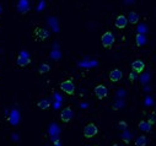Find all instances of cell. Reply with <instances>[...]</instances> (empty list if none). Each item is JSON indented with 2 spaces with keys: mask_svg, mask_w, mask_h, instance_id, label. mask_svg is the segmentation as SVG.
I'll return each instance as SVG.
<instances>
[{
  "mask_svg": "<svg viewBox=\"0 0 156 146\" xmlns=\"http://www.w3.org/2000/svg\"><path fill=\"white\" fill-rule=\"evenodd\" d=\"M97 131H98L97 127H96L95 124L90 123V124L85 125V128H84V136H85L86 139H91V137H94V136L97 134Z\"/></svg>",
  "mask_w": 156,
  "mask_h": 146,
  "instance_id": "cell-1",
  "label": "cell"
},
{
  "mask_svg": "<svg viewBox=\"0 0 156 146\" xmlns=\"http://www.w3.org/2000/svg\"><path fill=\"white\" fill-rule=\"evenodd\" d=\"M119 127L122 129H127V123L126 122H119Z\"/></svg>",
  "mask_w": 156,
  "mask_h": 146,
  "instance_id": "cell-23",
  "label": "cell"
},
{
  "mask_svg": "<svg viewBox=\"0 0 156 146\" xmlns=\"http://www.w3.org/2000/svg\"><path fill=\"white\" fill-rule=\"evenodd\" d=\"M136 46H144L146 43V37H145V34H141V33H138L136 34Z\"/></svg>",
  "mask_w": 156,
  "mask_h": 146,
  "instance_id": "cell-13",
  "label": "cell"
},
{
  "mask_svg": "<svg viewBox=\"0 0 156 146\" xmlns=\"http://www.w3.org/2000/svg\"><path fill=\"white\" fill-rule=\"evenodd\" d=\"M146 144H147V139L145 136H139L135 140V145L136 146H146Z\"/></svg>",
  "mask_w": 156,
  "mask_h": 146,
  "instance_id": "cell-15",
  "label": "cell"
},
{
  "mask_svg": "<svg viewBox=\"0 0 156 146\" xmlns=\"http://www.w3.org/2000/svg\"><path fill=\"white\" fill-rule=\"evenodd\" d=\"M122 104H123L122 102H117V103H114L113 108H114V109H118V108H121V107H122Z\"/></svg>",
  "mask_w": 156,
  "mask_h": 146,
  "instance_id": "cell-22",
  "label": "cell"
},
{
  "mask_svg": "<svg viewBox=\"0 0 156 146\" xmlns=\"http://www.w3.org/2000/svg\"><path fill=\"white\" fill-rule=\"evenodd\" d=\"M17 9L20 12L25 14L30 10V3L28 0H19V4H17Z\"/></svg>",
  "mask_w": 156,
  "mask_h": 146,
  "instance_id": "cell-9",
  "label": "cell"
},
{
  "mask_svg": "<svg viewBox=\"0 0 156 146\" xmlns=\"http://www.w3.org/2000/svg\"><path fill=\"white\" fill-rule=\"evenodd\" d=\"M49 65L48 64H41L40 65V69H38V71L41 72V74H44V72H48L49 71Z\"/></svg>",
  "mask_w": 156,
  "mask_h": 146,
  "instance_id": "cell-17",
  "label": "cell"
},
{
  "mask_svg": "<svg viewBox=\"0 0 156 146\" xmlns=\"http://www.w3.org/2000/svg\"><path fill=\"white\" fill-rule=\"evenodd\" d=\"M43 9H44V2L42 0V2L40 3V5H38V9H37V10H38V11H41V10H43Z\"/></svg>",
  "mask_w": 156,
  "mask_h": 146,
  "instance_id": "cell-21",
  "label": "cell"
},
{
  "mask_svg": "<svg viewBox=\"0 0 156 146\" xmlns=\"http://www.w3.org/2000/svg\"><path fill=\"white\" fill-rule=\"evenodd\" d=\"M127 19H128V22L135 25V23H138V21H139V15H138L136 12H134V11H130V12L128 14Z\"/></svg>",
  "mask_w": 156,
  "mask_h": 146,
  "instance_id": "cell-12",
  "label": "cell"
},
{
  "mask_svg": "<svg viewBox=\"0 0 156 146\" xmlns=\"http://www.w3.org/2000/svg\"><path fill=\"white\" fill-rule=\"evenodd\" d=\"M132 68H133V70L135 72H141L145 69V64L141 60H135V61L132 63Z\"/></svg>",
  "mask_w": 156,
  "mask_h": 146,
  "instance_id": "cell-10",
  "label": "cell"
},
{
  "mask_svg": "<svg viewBox=\"0 0 156 146\" xmlns=\"http://www.w3.org/2000/svg\"><path fill=\"white\" fill-rule=\"evenodd\" d=\"M95 95L98 97V98H105L107 95H108V90L106 86L103 85H98L95 87Z\"/></svg>",
  "mask_w": 156,
  "mask_h": 146,
  "instance_id": "cell-6",
  "label": "cell"
},
{
  "mask_svg": "<svg viewBox=\"0 0 156 146\" xmlns=\"http://www.w3.org/2000/svg\"><path fill=\"white\" fill-rule=\"evenodd\" d=\"M122 76H123L122 71L118 70V69H114V70H112V71L109 72V79H111V81H113V82L119 81V80L122 79Z\"/></svg>",
  "mask_w": 156,
  "mask_h": 146,
  "instance_id": "cell-7",
  "label": "cell"
},
{
  "mask_svg": "<svg viewBox=\"0 0 156 146\" xmlns=\"http://www.w3.org/2000/svg\"><path fill=\"white\" fill-rule=\"evenodd\" d=\"M122 140H123L126 144H129V142H130V140H132V134H130L129 131L124 130V131L122 133Z\"/></svg>",
  "mask_w": 156,
  "mask_h": 146,
  "instance_id": "cell-16",
  "label": "cell"
},
{
  "mask_svg": "<svg viewBox=\"0 0 156 146\" xmlns=\"http://www.w3.org/2000/svg\"><path fill=\"white\" fill-rule=\"evenodd\" d=\"M145 32H146V26H145V25H139V26H138V33L144 34Z\"/></svg>",
  "mask_w": 156,
  "mask_h": 146,
  "instance_id": "cell-19",
  "label": "cell"
},
{
  "mask_svg": "<svg viewBox=\"0 0 156 146\" xmlns=\"http://www.w3.org/2000/svg\"><path fill=\"white\" fill-rule=\"evenodd\" d=\"M30 61H31V59H30L28 55L25 54V53H20V55H19L17 59H16V64H17L19 66H26V65L30 64Z\"/></svg>",
  "mask_w": 156,
  "mask_h": 146,
  "instance_id": "cell-5",
  "label": "cell"
},
{
  "mask_svg": "<svg viewBox=\"0 0 156 146\" xmlns=\"http://www.w3.org/2000/svg\"><path fill=\"white\" fill-rule=\"evenodd\" d=\"M115 27H118V28H124L128 23V19L124 16V15H119L118 17L115 19Z\"/></svg>",
  "mask_w": 156,
  "mask_h": 146,
  "instance_id": "cell-8",
  "label": "cell"
},
{
  "mask_svg": "<svg viewBox=\"0 0 156 146\" xmlns=\"http://www.w3.org/2000/svg\"><path fill=\"white\" fill-rule=\"evenodd\" d=\"M60 89H62L65 93L73 95L74 91H75V85H74V82H73L71 80H65V81H63V82L60 84Z\"/></svg>",
  "mask_w": 156,
  "mask_h": 146,
  "instance_id": "cell-3",
  "label": "cell"
},
{
  "mask_svg": "<svg viewBox=\"0 0 156 146\" xmlns=\"http://www.w3.org/2000/svg\"><path fill=\"white\" fill-rule=\"evenodd\" d=\"M101 42H102L103 47H111L114 43V36H113V33L112 32L103 33L102 37H101Z\"/></svg>",
  "mask_w": 156,
  "mask_h": 146,
  "instance_id": "cell-2",
  "label": "cell"
},
{
  "mask_svg": "<svg viewBox=\"0 0 156 146\" xmlns=\"http://www.w3.org/2000/svg\"><path fill=\"white\" fill-rule=\"evenodd\" d=\"M151 128H152V124H151L149 120H141V122L139 123V129H140L141 131L147 133V131L151 130Z\"/></svg>",
  "mask_w": 156,
  "mask_h": 146,
  "instance_id": "cell-11",
  "label": "cell"
},
{
  "mask_svg": "<svg viewBox=\"0 0 156 146\" xmlns=\"http://www.w3.org/2000/svg\"><path fill=\"white\" fill-rule=\"evenodd\" d=\"M37 106L40 107L41 109H47V108H49V106H51V101H49V99H41L40 102L37 103Z\"/></svg>",
  "mask_w": 156,
  "mask_h": 146,
  "instance_id": "cell-14",
  "label": "cell"
},
{
  "mask_svg": "<svg viewBox=\"0 0 156 146\" xmlns=\"http://www.w3.org/2000/svg\"><path fill=\"white\" fill-rule=\"evenodd\" d=\"M73 116H74V113H73V111H71V109H70L69 107L64 108L63 111L60 112V119H62L63 122H65V123L70 122V120H71V118H73Z\"/></svg>",
  "mask_w": 156,
  "mask_h": 146,
  "instance_id": "cell-4",
  "label": "cell"
},
{
  "mask_svg": "<svg viewBox=\"0 0 156 146\" xmlns=\"http://www.w3.org/2000/svg\"><path fill=\"white\" fill-rule=\"evenodd\" d=\"M113 146H121V145H118V144H114V145H113Z\"/></svg>",
  "mask_w": 156,
  "mask_h": 146,
  "instance_id": "cell-24",
  "label": "cell"
},
{
  "mask_svg": "<svg viewBox=\"0 0 156 146\" xmlns=\"http://www.w3.org/2000/svg\"><path fill=\"white\" fill-rule=\"evenodd\" d=\"M136 72L135 71H133V72H130V74H129V80L130 81H134V80H136Z\"/></svg>",
  "mask_w": 156,
  "mask_h": 146,
  "instance_id": "cell-20",
  "label": "cell"
},
{
  "mask_svg": "<svg viewBox=\"0 0 156 146\" xmlns=\"http://www.w3.org/2000/svg\"><path fill=\"white\" fill-rule=\"evenodd\" d=\"M40 36H41V38H47L48 37V36H49V32L47 31V30H41L40 31Z\"/></svg>",
  "mask_w": 156,
  "mask_h": 146,
  "instance_id": "cell-18",
  "label": "cell"
}]
</instances>
